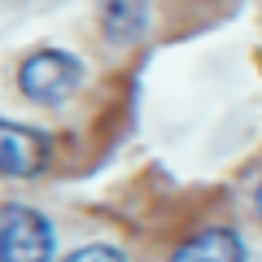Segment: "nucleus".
Listing matches in <instances>:
<instances>
[{
    "label": "nucleus",
    "mask_w": 262,
    "mask_h": 262,
    "mask_svg": "<svg viewBox=\"0 0 262 262\" xmlns=\"http://www.w3.org/2000/svg\"><path fill=\"white\" fill-rule=\"evenodd\" d=\"M83 83V61L61 48H39L22 61L18 70V88L31 96L35 105H61L75 96V88Z\"/></svg>",
    "instance_id": "nucleus-1"
},
{
    "label": "nucleus",
    "mask_w": 262,
    "mask_h": 262,
    "mask_svg": "<svg viewBox=\"0 0 262 262\" xmlns=\"http://www.w3.org/2000/svg\"><path fill=\"white\" fill-rule=\"evenodd\" d=\"M53 258V227L31 206H0V262H48Z\"/></svg>",
    "instance_id": "nucleus-2"
},
{
    "label": "nucleus",
    "mask_w": 262,
    "mask_h": 262,
    "mask_svg": "<svg viewBox=\"0 0 262 262\" xmlns=\"http://www.w3.org/2000/svg\"><path fill=\"white\" fill-rule=\"evenodd\" d=\"M48 162V136L22 122H5L0 118V170L13 179H31L39 175Z\"/></svg>",
    "instance_id": "nucleus-3"
},
{
    "label": "nucleus",
    "mask_w": 262,
    "mask_h": 262,
    "mask_svg": "<svg viewBox=\"0 0 262 262\" xmlns=\"http://www.w3.org/2000/svg\"><path fill=\"white\" fill-rule=\"evenodd\" d=\"M170 262H245V245L232 227H206L179 245Z\"/></svg>",
    "instance_id": "nucleus-4"
},
{
    "label": "nucleus",
    "mask_w": 262,
    "mask_h": 262,
    "mask_svg": "<svg viewBox=\"0 0 262 262\" xmlns=\"http://www.w3.org/2000/svg\"><path fill=\"white\" fill-rule=\"evenodd\" d=\"M101 27L114 44H136L149 27V0H105Z\"/></svg>",
    "instance_id": "nucleus-5"
},
{
    "label": "nucleus",
    "mask_w": 262,
    "mask_h": 262,
    "mask_svg": "<svg viewBox=\"0 0 262 262\" xmlns=\"http://www.w3.org/2000/svg\"><path fill=\"white\" fill-rule=\"evenodd\" d=\"M66 262H127L118 249H110V245H83V249H75Z\"/></svg>",
    "instance_id": "nucleus-6"
},
{
    "label": "nucleus",
    "mask_w": 262,
    "mask_h": 262,
    "mask_svg": "<svg viewBox=\"0 0 262 262\" xmlns=\"http://www.w3.org/2000/svg\"><path fill=\"white\" fill-rule=\"evenodd\" d=\"M258 214H262V184H258Z\"/></svg>",
    "instance_id": "nucleus-7"
}]
</instances>
